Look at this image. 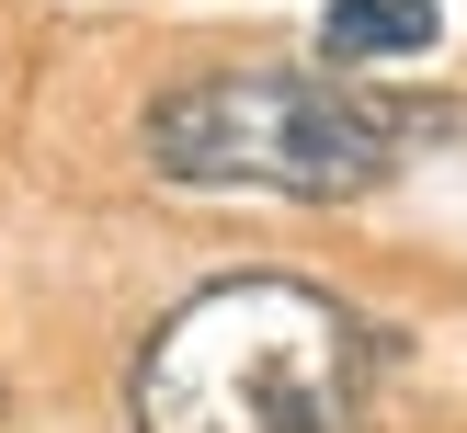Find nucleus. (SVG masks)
Masks as SVG:
<instances>
[{
	"label": "nucleus",
	"mask_w": 467,
	"mask_h": 433,
	"mask_svg": "<svg viewBox=\"0 0 467 433\" xmlns=\"http://www.w3.org/2000/svg\"><path fill=\"white\" fill-rule=\"evenodd\" d=\"M126 399L137 433H365L377 342L296 273H228L149 331Z\"/></svg>",
	"instance_id": "f257e3e1"
},
{
	"label": "nucleus",
	"mask_w": 467,
	"mask_h": 433,
	"mask_svg": "<svg viewBox=\"0 0 467 433\" xmlns=\"http://www.w3.org/2000/svg\"><path fill=\"white\" fill-rule=\"evenodd\" d=\"M422 114L342 68H205L149 103V171L194 194H274V205H342L400 171Z\"/></svg>",
	"instance_id": "f03ea898"
},
{
	"label": "nucleus",
	"mask_w": 467,
	"mask_h": 433,
	"mask_svg": "<svg viewBox=\"0 0 467 433\" xmlns=\"http://www.w3.org/2000/svg\"><path fill=\"white\" fill-rule=\"evenodd\" d=\"M433 35H445V12H433V0H331V12H319V57H331V68L422 57Z\"/></svg>",
	"instance_id": "7ed1b4c3"
}]
</instances>
